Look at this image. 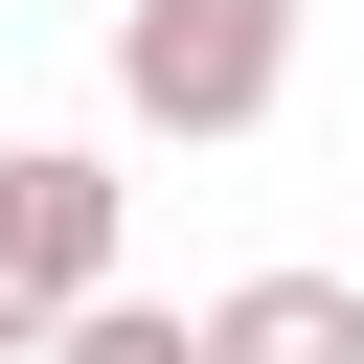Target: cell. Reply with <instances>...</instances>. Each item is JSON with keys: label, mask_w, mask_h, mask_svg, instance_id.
<instances>
[{"label": "cell", "mask_w": 364, "mask_h": 364, "mask_svg": "<svg viewBox=\"0 0 364 364\" xmlns=\"http://www.w3.org/2000/svg\"><path fill=\"white\" fill-rule=\"evenodd\" d=\"M296 0H114V114L136 136H273Z\"/></svg>", "instance_id": "1"}, {"label": "cell", "mask_w": 364, "mask_h": 364, "mask_svg": "<svg viewBox=\"0 0 364 364\" xmlns=\"http://www.w3.org/2000/svg\"><path fill=\"white\" fill-rule=\"evenodd\" d=\"M114 159L91 136H0V364H46V318L68 296H114Z\"/></svg>", "instance_id": "2"}, {"label": "cell", "mask_w": 364, "mask_h": 364, "mask_svg": "<svg viewBox=\"0 0 364 364\" xmlns=\"http://www.w3.org/2000/svg\"><path fill=\"white\" fill-rule=\"evenodd\" d=\"M46 364H205V318H159V296H68Z\"/></svg>", "instance_id": "4"}, {"label": "cell", "mask_w": 364, "mask_h": 364, "mask_svg": "<svg viewBox=\"0 0 364 364\" xmlns=\"http://www.w3.org/2000/svg\"><path fill=\"white\" fill-rule=\"evenodd\" d=\"M205 364H364V273H228Z\"/></svg>", "instance_id": "3"}]
</instances>
